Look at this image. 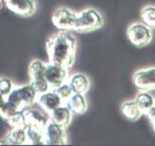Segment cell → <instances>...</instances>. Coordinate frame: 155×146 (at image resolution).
Returning <instances> with one entry per match:
<instances>
[{
	"instance_id": "cell-1",
	"label": "cell",
	"mask_w": 155,
	"mask_h": 146,
	"mask_svg": "<svg viewBox=\"0 0 155 146\" xmlns=\"http://www.w3.org/2000/svg\"><path fill=\"white\" fill-rule=\"evenodd\" d=\"M77 46V39L66 31L53 35L46 42L49 61L70 69L75 63Z\"/></svg>"
},
{
	"instance_id": "cell-2",
	"label": "cell",
	"mask_w": 155,
	"mask_h": 146,
	"mask_svg": "<svg viewBox=\"0 0 155 146\" xmlns=\"http://www.w3.org/2000/svg\"><path fill=\"white\" fill-rule=\"evenodd\" d=\"M104 17L97 9L87 8L77 13V19L74 30L79 33H89V32L101 29L104 26Z\"/></svg>"
},
{
	"instance_id": "cell-3",
	"label": "cell",
	"mask_w": 155,
	"mask_h": 146,
	"mask_svg": "<svg viewBox=\"0 0 155 146\" xmlns=\"http://www.w3.org/2000/svg\"><path fill=\"white\" fill-rule=\"evenodd\" d=\"M37 95L36 91L30 84L23 85L12 88L6 97V102L20 110L36 102Z\"/></svg>"
},
{
	"instance_id": "cell-4",
	"label": "cell",
	"mask_w": 155,
	"mask_h": 146,
	"mask_svg": "<svg viewBox=\"0 0 155 146\" xmlns=\"http://www.w3.org/2000/svg\"><path fill=\"white\" fill-rule=\"evenodd\" d=\"M129 42L135 47L142 48L148 46L153 40V30L142 22L131 23L126 30Z\"/></svg>"
},
{
	"instance_id": "cell-5",
	"label": "cell",
	"mask_w": 155,
	"mask_h": 146,
	"mask_svg": "<svg viewBox=\"0 0 155 146\" xmlns=\"http://www.w3.org/2000/svg\"><path fill=\"white\" fill-rule=\"evenodd\" d=\"M46 65L47 64L41 60H33L29 65V84L34 88V90L36 91L38 95L51 90L45 78Z\"/></svg>"
},
{
	"instance_id": "cell-6",
	"label": "cell",
	"mask_w": 155,
	"mask_h": 146,
	"mask_svg": "<svg viewBox=\"0 0 155 146\" xmlns=\"http://www.w3.org/2000/svg\"><path fill=\"white\" fill-rule=\"evenodd\" d=\"M52 23L60 31L74 30L77 13L66 7H59L52 13Z\"/></svg>"
},
{
	"instance_id": "cell-7",
	"label": "cell",
	"mask_w": 155,
	"mask_h": 146,
	"mask_svg": "<svg viewBox=\"0 0 155 146\" xmlns=\"http://www.w3.org/2000/svg\"><path fill=\"white\" fill-rule=\"evenodd\" d=\"M132 83L138 91H155V67L136 71L132 76Z\"/></svg>"
},
{
	"instance_id": "cell-8",
	"label": "cell",
	"mask_w": 155,
	"mask_h": 146,
	"mask_svg": "<svg viewBox=\"0 0 155 146\" xmlns=\"http://www.w3.org/2000/svg\"><path fill=\"white\" fill-rule=\"evenodd\" d=\"M69 77V70L65 67L49 63L46 65L45 78L51 90L60 87L61 85L67 83Z\"/></svg>"
},
{
	"instance_id": "cell-9",
	"label": "cell",
	"mask_w": 155,
	"mask_h": 146,
	"mask_svg": "<svg viewBox=\"0 0 155 146\" xmlns=\"http://www.w3.org/2000/svg\"><path fill=\"white\" fill-rule=\"evenodd\" d=\"M44 140L47 145H66L68 140L65 128L49 119L44 127Z\"/></svg>"
},
{
	"instance_id": "cell-10",
	"label": "cell",
	"mask_w": 155,
	"mask_h": 146,
	"mask_svg": "<svg viewBox=\"0 0 155 146\" xmlns=\"http://www.w3.org/2000/svg\"><path fill=\"white\" fill-rule=\"evenodd\" d=\"M4 2L10 11L22 17H30L37 11L35 0H4Z\"/></svg>"
},
{
	"instance_id": "cell-11",
	"label": "cell",
	"mask_w": 155,
	"mask_h": 146,
	"mask_svg": "<svg viewBox=\"0 0 155 146\" xmlns=\"http://www.w3.org/2000/svg\"><path fill=\"white\" fill-rule=\"evenodd\" d=\"M36 102L42 109L49 113L53 109L62 105L64 104V101L59 97V95L54 90H49L37 95Z\"/></svg>"
},
{
	"instance_id": "cell-12",
	"label": "cell",
	"mask_w": 155,
	"mask_h": 146,
	"mask_svg": "<svg viewBox=\"0 0 155 146\" xmlns=\"http://www.w3.org/2000/svg\"><path fill=\"white\" fill-rule=\"evenodd\" d=\"M48 114H49V119L64 128L68 127L71 124L73 119V112L66 105H62L58 106L57 108L53 109Z\"/></svg>"
},
{
	"instance_id": "cell-13",
	"label": "cell",
	"mask_w": 155,
	"mask_h": 146,
	"mask_svg": "<svg viewBox=\"0 0 155 146\" xmlns=\"http://www.w3.org/2000/svg\"><path fill=\"white\" fill-rule=\"evenodd\" d=\"M1 145H24L28 144L25 128H11V130L0 139Z\"/></svg>"
},
{
	"instance_id": "cell-14",
	"label": "cell",
	"mask_w": 155,
	"mask_h": 146,
	"mask_svg": "<svg viewBox=\"0 0 155 146\" xmlns=\"http://www.w3.org/2000/svg\"><path fill=\"white\" fill-rule=\"evenodd\" d=\"M68 84L71 87L74 94H83L89 91L91 88V81L87 75L83 73H78L73 75L70 78Z\"/></svg>"
},
{
	"instance_id": "cell-15",
	"label": "cell",
	"mask_w": 155,
	"mask_h": 146,
	"mask_svg": "<svg viewBox=\"0 0 155 146\" xmlns=\"http://www.w3.org/2000/svg\"><path fill=\"white\" fill-rule=\"evenodd\" d=\"M66 105L73 112V114L82 115L87 110V101L83 94H73L66 101Z\"/></svg>"
},
{
	"instance_id": "cell-16",
	"label": "cell",
	"mask_w": 155,
	"mask_h": 146,
	"mask_svg": "<svg viewBox=\"0 0 155 146\" xmlns=\"http://www.w3.org/2000/svg\"><path fill=\"white\" fill-rule=\"evenodd\" d=\"M120 111L126 119L133 122L140 119V117L144 114L142 110L136 105L134 99H128V101H123L120 105Z\"/></svg>"
},
{
	"instance_id": "cell-17",
	"label": "cell",
	"mask_w": 155,
	"mask_h": 146,
	"mask_svg": "<svg viewBox=\"0 0 155 146\" xmlns=\"http://www.w3.org/2000/svg\"><path fill=\"white\" fill-rule=\"evenodd\" d=\"M24 117H25V122L27 125H37L45 127L46 123L48 121V118L44 115V113H42L40 110L30 108L29 106L24 108L23 109Z\"/></svg>"
},
{
	"instance_id": "cell-18",
	"label": "cell",
	"mask_w": 155,
	"mask_h": 146,
	"mask_svg": "<svg viewBox=\"0 0 155 146\" xmlns=\"http://www.w3.org/2000/svg\"><path fill=\"white\" fill-rule=\"evenodd\" d=\"M28 143L33 145H43L44 140V127L37 125H27L25 127Z\"/></svg>"
},
{
	"instance_id": "cell-19",
	"label": "cell",
	"mask_w": 155,
	"mask_h": 146,
	"mask_svg": "<svg viewBox=\"0 0 155 146\" xmlns=\"http://www.w3.org/2000/svg\"><path fill=\"white\" fill-rule=\"evenodd\" d=\"M134 101L144 113L147 109L155 105V98L150 91H139L137 92V95H135Z\"/></svg>"
},
{
	"instance_id": "cell-20",
	"label": "cell",
	"mask_w": 155,
	"mask_h": 146,
	"mask_svg": "<svg viewBox=\"0 0 155 146\" xmlns=\"http://www.w3.org/2000/svg\"><path fill=\"white\" fill-rule=\"evenodd\" d=\"M140 20L150 29H155V5H145L140 11Z\"/></svg>"
},
{
	"instance_id": "cell-21",
	"label": "cell",
	"mask_w": 155,
	"mask_h": 146,
	"mask_svg": "<svg viewBox=\"0 0 155 146\" xmlns=\"http://www.w3.org/2000/svg\"><path fill=\"white\" fill-rule=\"evenodd\" d=\"M5 120L11 128H25L26 127L25 117H24V113L22 109L18 110V111H16L15 113H13L11 116H9L8 118H6Z\"/></svg>"
},
{
	"instance_id": "cell-22",
	"label": "cell",
	"mask_w": 155,
	"mask_h": 146,
	"mask_svg": "<svg viewBox=\"0 0 155 146\" xmlns=\"http://www.w3.org/2000/svg\"><path fill=\"white\" fill-rule=\"evenodd\" d=\"M54 91L57 92V94L59 95V97L61 98L64 101H66L67 99H68L74 94L71 87H70V85L68 83H65V84L61 85L60 87L54 88Z\"/></svg>"
},
{
	"instance_id": "cell-23",
	"label": "cell",
	"mask_w": 155,
	"mask_h": 146,
	"mask_svg": "<svg viewBox=\"0 0 155 146\" xmlns=\"http://www.w3.org/2000/svg\"><path fill=\"white\" fill-rule=\"evenodd\" d=\"M13 88L14 87L11 80L7 79V78H0V94L2 95L7 97Z\"/></svg>"
},
{
	"instance_id": "cell-24",
	"label": "cell",
	"mask_w": 155,
	"mask_h": 146,
	"mask_svg": "<svg viewBox=\"0 0 155 146\" xmlns=\"http://www.w3.org/2000/svg\"><path fill=\"white\" fill-rule=\"evenodd\" d=\"M144 114L147 117V119L149 120V122L151 124L155 123V105L153 106H151L150 108H148L144 112Z\"/></svg>"
},
{
	"instance_id": "cell-25",
	"label": "cell",
	"mask_w": 155,
	"mask_h": 146,
	"mask_svg": "<svg viewBox=\"0 0 155 146\" xmlns=\"http://www.w3.org/2000/svg\"><path fill=\"white\" fill-rule=\"evenodd\" d=\"M5 101H6V97H4V95H2L0 94V109H1L2 106L4 105Z\"/></svg>"
},
{
	"instance_id": "cell-26",
	"label": "cell",
	"mask_w": 155,
	"mask_h": 146,
	"mask_svg": "<svg viewBox=\"0 0 155 146\" xmlns=\"http://www.w3.org/2000/svg\"><path fill=\"white\" fill-rule=\"evenodd\" d=\"M152 127H153V130H154V132H155V123L152 124Z\"/></svg>"
}]
</instances>
